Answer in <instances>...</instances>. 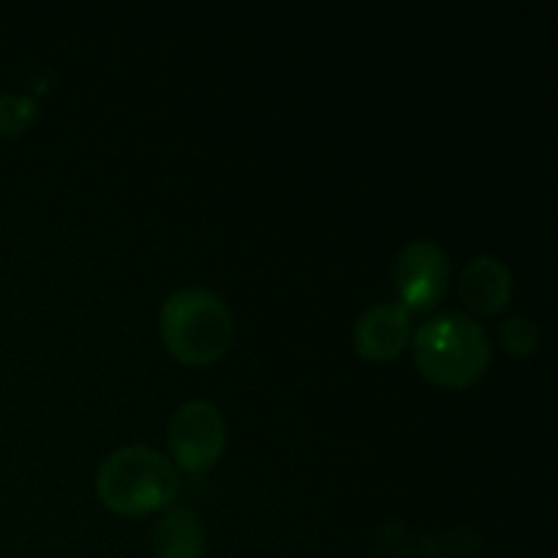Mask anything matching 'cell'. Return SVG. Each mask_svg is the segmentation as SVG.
<instances>
[{
	"instance_id": "obj_1",
	"label": "cell",
	"mask_w": 558,
	"mask_h": 558,
	"mask_svg": "<svg viewBox=\"0 0 558 558\" xmlns=\"http://www.w3.org/2000/svg\"><path fill=\"white\" fill-rule=\"evenodd\" d=\"M490 354L488 330L461 311L434 314L414 332V363L434 385H474L488 371Z\"/></svg>"
},
{
	"instance_id": "obj_2",
	"label": "cell",
	"mask_w": 558,
	"mask_h": 558,
	"mask_svg": "<svg viewBox=\"0 0 558 558\" xmlns=\"http://www.w3.org/2000/svg\"><path fill=\"white\" fill-rule=\"evenodd\" d=\"M161 338L185 365H210L227 354L234 338V316L223 298L202 287L178 289L161 305Z\"/></svg>"
},
{
	"instance_id": "obj_3",
	"label": "cell",
	"mask_w": 558,
	"mask_h": 558,
	"mask_svg": "<svg viewBox=\"0 0 558 558\" xmlns=\"http://www.w3.org/2000/svg\"><path fill=\"white\" fill-rule=\"evenodd\" d=\"M96 490L109 510L136 518L172 505L180 490V474L163 452L129 445L101 463Z\"/></svg>"
},
{
	"instance_id": "obj_4",
	"label": "cell",
	"mask_w": 558,
	"mask_h": 558,
	"mask_svg": "<svg viewBox=\"0 0 558 558\" xmlns=\"http://www.w3.org/2000/svg\"><path fill=\"white\" fill-rule=\"evenodd\" d=\"M169 452L174 463L191 474H202L218 463L227 447V425L210 401H189L169 420Z\"/></svg>"
},
{
	"instance_id": "obj_5",
	"label": "cell",
	"mask_w": 558,
	"mask_h": 558,
	"mask_svg": "<svg viewBox=\"0 0 558 558\" xmlns=\"http://www.w3.org/2000/svg\"><path fill=\"white\" fill-rule=\"evenodd\" d=\"M398 303L412 311H430L445 300L450 287V259L430 240H414L403 245L392 265Z\"/></svg>"
},
{
	"instance_id": "obj_6",
	"label": "cell",
	"mask_w": 558,
	"mask_h": 558,
	"mask_svg": "<svg viewBox=\"0 0 558 558\" xmlns=\"http://www.w3.org/2000/svg\"><path fill=\"white\" fill-rule=\"evenodd\" d=\"M412 338V314L401 303H376L354 325V347L365 360H392Z\"/></svg>"
},
{
	"instance_id": "obj_7",
	"label": "cell",
	"mask_w": 558,
	"mask_h": 558,
	"mask_svg": "<svg viewBox=\"0 0 558 558\" xmlns=\"http://www.w3.org/2000/svg\"><path fill=\"white\" fill-rule=\"evenodd\" d=\"M463 303L477 316H494L510 303L512 298V272L496 256H477L469 262L458 281Z\"/></svg>"
},
{
	"instance_id": "obj_8",
	"label": "cell",
	"mask_w": 558,
	"mask_h": 558,
	"mask_svg": "<svg viewBox=\"0 0 558 558\" xmlns=\"http://www.w3.org/2000/svg\"><path fill=\"white\" fill-rule=\"evenodd\" d=\"M205 529L189 507H172L153 529V556L156 558H202Z\"/></svg>"
},
{
	"instance_id": "obj_9",
	"label": "cell",
	"mask_w": 558,
	"mask_h": 558,
	"mask_svg": "<svg viewBox=\"0 0 558 558\" xmlns=\"http://www.w3.org/2000/svg\"><path fill=\"white\" fill-rule=\"evenodd\" d=\"M499 343L512 357H529L539 347V327L529 316H510L499 325Z\"/></svg>"
},
{
	"instance_id": "obj_10",
	"label": "cell",
	"mask_w": 558,
	"mask_h": 558,
	"mask_svg": "<svg viewBox=\"0 0 558 558\" xmlns=\"http://www.w3.org/2000/svg\"><path fill=\"white\" fill-rule=\"evenodd\" d=\"M36 114V101L31 96H0V136L20 134Z\"/></svg>"
}]
</instances>
